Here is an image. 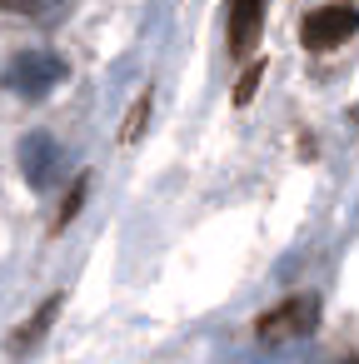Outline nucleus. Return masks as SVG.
Returning a JSON list of instances; mask_svg holds the SVG:
<instances>
[{"label": "nucleus", "instance_id": "nucleus-1", "mask_svg": "<svg viewBox=\"0 0 359 364\" xmlns=\"http://www.w3.org/2000/svg\"><path fill=\"white\" fill-rule=\"evenodd\" d=\"M60 80H65V60H60L50 46H26V50H16V60L6 65V85H11L21 100L50 95Z\"/></svg>", "mask_w": 359, "mask_h": 364}, {"label": "nucleus", "instance_id": "nucleus-2", "mask_svg": "<svg viewBox=\"0 0 359 364\" xmlns=\"http://www.w3.org/2000/svg\"><path fill=\"white\" fill-rule=\"evenodd\" d=\"M314 329H319V299H314V294H289V299H279L274 309H264V314L254 319V334H259L264 344L304 339V334H314Z\"/></svg>", "mask_w": 359, "mask_h": 364}, {"label": "nucleus", "instance_id": "nucleus-3", "mask_svg": "<svg viewBox=\"0 0 359 364\" xmlns=\"http://www.w3.org/2000/svg\"><path fill=\"white\" fill-rule=\"evenodd\" d=\"M21 175L31 190H50L65 175V145L50 130H26L21 135Z\"/></svg>", "mask_w": 359, "mask_h": 364}, {"label": "nucleus", "instance_id": "nucleus-4", "mask_svg": "<svg viewBox=\"0 0 359 364\" xmlns=\"http://www.w3.org/2000/svg\"><path fill=\"white\" fill-rule=\"evenodd\" d=\"M299 36H304L309 50H334V46H344V41L359 36V11L354 6H314L304 16Z\"/></svg>", "mask_w": 359, "mask_h": 364}, {"label": "nucleus", "instance_id": "nucleus-5", "mask_svg": "<svg viewBox=\"0 0 359 364\" xmlns=\"http://www.w3.org/2000/svg\"><path fill=\"white\" fill-rule=\"evenodd\" d=\"M259 26H264V6L259 0H240V6L230 11V50L250 55L254 41H259Z\"/></svg>", "mask_w": 359, "mask_h": 364}, {"label": "nucleus", "instance_id": "nucleus-6", "mask_svg": "<svg viewBox=\"0 0 359 364\" xmlns=\"http://www.w3.org/2000/svg\"><path fill=\"white\" fill-rule=\"evenodd\" d=\"M55 314H60V294H50V299H45V304H41V309H36L21 329L6 339V349H11V354H26L36 339H45V329H50V319H55Z\"/></svg>", "mask_w": 359, "mask_h": 364}, {"label": "nucleus", "instance_id": "nucleus-7", "mask_svg": "<svg viewBox=\"0 0 359 364\" xmlns=\"http://www.w3.org/2000/svg\"><path fill=\"white\" fill-rule=\"evenodd\" d=\"M150 100H155V95L145 90V95L130 105V115H125V130H120V140H125V145H130V140H140V130H145V115H150Z\"/></svg>", "mask_w": 359, "mask_h": 364}, {"label": "nucleus", "instance_id": "nucleus-8", "mask_svg": "<svg viewBox=\"0 0 359 364\" xmlns=\"http://www.w3.org/2000/svg\"><path fill=\"white\" fill-rule=\"evenodd\" d=\"M259 80H264V60H250V70H245L240 85H235V105H250L254 90H259Z\"/></svg>", "mask_w": 359, "mask_h": 364}, {"label": "nucleus", "instance_id": "nucleus-9", "mask_svg": "<svg viewBox=\"0 0 359 364\" xmlns=\"http://www.w3.org/2000/svg\"><path fill=\"white\" fill-rule=\"evenodd\" d=\"M85 190H90V175H80V180H75V190H70V200H65V210L55 215V230H65V225L75 220V210L85 205Z\"/></svg>", "mask_w": 359, "mask_h": 364}, {"label": "nucleus", "instance_id": "nucleus-10", "mask_svg": "<svg viewBox=\"0 0 359 364\" xmlns=\"http://www.w3.org/2000/svg\"><path fill=\"white\" fill-rule=\"evenodd\" d=\"M339 364H359V354H349V359H339Z\"/></svg>", "mask_w": 359, "mask_h": 364}, {"label": "nucleus", "instance_id": "nucleus-11", "mask_svg": "<svg viewBox=\"0 0 359 364\" xmlns=\"http://www.w3.org/2000/svg\"><path fill=\"white\" fill-rule=\"evenodd\" d=\"M354 120H359V115H354Z\"/></svg>", "mask_w": 359, "mask_h": 364}]
</instances>
